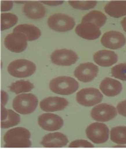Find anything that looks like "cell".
Returning a JSON list of instances; mask_svg holds the SVG:
<instances>
[{
    "label": "cell",
    "mask_w": 126,
    "mask_h": 149,
    "mask_svg": "<svg viewBox=\"0 0 126 149\" xmlns=\"http://www.w3.org/2000/svg\"><path fill=\"white\" fill-rule=\"evenodd\" d=\"M18 18L13 13L1 14V31L10 29L15 25L18 22Z\"/></svg>",
    "instance_id": "cell-26"
},
{
    "label": "cell",
    "mask_w": 126,
    "mask_h": 149,
    "mask_svg": "<svg viewBox=\"0 0 126 149\" xmlns=\"http://www.w3.org/2000/svg\"><path fill=\"white\" fill-rule=\"evenodd\" d=\"M107 19V16L103 13L99 11L93 10L83 17L81 23L88 22L93 23L100 28L105 24Z\"/></svg>",
    "instance_id": "cell-23"
},
{
    "label": "cell",
    "mask_w": 126,
    "mask_h": 149,
    "mask_svg": "<svg viewBox=\"0 0 126 149\" xmlns=\"http://www.w3.org/2000/svg\"><path fill=\"white\" fill-rule=\"evenodd\" d=\"M41 2L50 6H58L63 3V1H42Z\"/></svg>",
    "instance_id": "cell-32"
},
{
    "label": "cell",
    "mask_w": 126,
    "mask_h": 149,
    "mask_svg": "<svg viewBox=\"0 0 126 149\" xmlns=\"http://www.w3.org/2000/svg\"><path fill=\"white\" fill-rule=\"evenodd\" d=\"M69 142L68 138L62 133L56 132L46 135L41 144L45 148H57L65 146Z\"/></svg>",
    "instance_id": "cell-16"
},
{
    "label": "cell",
    "mask_w": 126,
    "mask_h": 149,
    "mask_svg": "<svg viewBox=\"0 0 126 149\" xmlns=\"http://www.w3.org/2000/svg\"><path fill=\"white\" fill-rule=\"evenodd\" d=\"M68 104V101L64 98L49 97L41 101L40 107L45 112H55L65 109Z\"/></svg>",
    "instance_id": "cell-15"
},
{
    "label": "cell",
    "mask_w": 126,
    "mask_h": 149,
    "mask_svg": "<svg viewBox=\"0 0 126 149\" xmlns=\"http://www.w3.org/2000/svg\"><path fill=\"white\" fill-rule=\"evenodd\" d=\"M78 36L88 40L98 39L101 34L100 28L94 24L84 22L78 24L75 29Z\"/></svg>",
    "instance_id": "cell-14"
},
{
    "label": "cell",
    "mask_w": 126,
    "mask_h": 149,
    "mask_svg": "<svg viewBox=\"0 0 126 149\" xmlns=\"http://www.w3.org/2000/svg\"><path fill=\"white\" fill-rule=\"evenodd\" d=\"M34 87V85L30 82L23 80L16 81L9 87L11 92L16 94L29 92L32 91Z\"/></svg>",
    "instance_id": "cell-25"
},
{
    "label": "cell",
    "mask_w": 126,
    "mask_h": 149,
    "mask_svg": "<svg viewBox=\"0 0 126 149\" xmlns=\"http://www.w3.org/2000/svg\"><path fill=\"white\" fill-rule=\"evenodd\" d=\"M69 148H94V146L87 141L84 139L76 140L70 144Z\"/></svg>",
    "instance_id": "cell-29"
},
{
    "label": "cell",
    "mask_w": 126,
    "mask_h": 149,
    "mask_svg": "<svg viewBox=\"0 0 126 149\" xmlns=\"http://www.w3.org/2000/svg\"><path fill=\"white\" fill-rule=\"evenodd\" d=\"M96 1H69V4L74 9L81 10H90L97 5Z\"/></svg>",
    "instance_id": "cell-28"
},
{
    "label": "cell",
    "mask_w": 126,
    "mask_h": 149,
    "mask_svg": "<svg viewBox=\"0 0 126 149\" xmlns=\"http://www.w3.org/2000/svg\"><path fill=\"white\" fill-rule=\"evenodd\" d=\"M48 24L50 29L59 32H66L73 29L75 21L73 18L62 13H55L50 17Z\"/></svg>",
    "instance_id": "cell-5"
},
{
    "label": "cell",
    "mask_w": 126,
    "mask_h": 149,
    "mask_svg": "<svg viewBox=\"0 0 126 149\" xmlns=\"http://www.w3.org/2000/svg\"><path fill=\"white\" fill-rule=\"evenodd\" d=\"M111 141L118 144H126V127L117 126L111 130Z\"/></svg>",
    "instance_id": "cell-24"
},
{
    "label": "cell",
    "mask_w": 126,
    "mask_h": 149,
    "mask_svg": "<svg viewBox=\"0 0 126 149\" xmlns=\"http://www.w3.org/2000/svg\"><path fill=\"white\" fill-rule=\"evenodd\" d=\"M36 70L35 64L33 62L23 59L14 61L8 67V73L16 78L28 77L35 72Z\"/></svg>",
    "instance_id": "cell-4"
},
{
    "label": "cell",
    "mask_w": 126,
    "mask_h": 149,
    "mask_svg": "<svg viewBox=\"0 0 126 149\" xmlns=\"http://www.w3.org/2000/svg\"><path fill=\"white\" fill-rule=\"evenodd\" d=\"M86 134L88 139L95 144L106 142L109 137V130L106 125L101 123H94L87 127Z\"/></svg>",
    "instance_id": "cell-6"
},
{
    "label": "cell",
    "mask_w": 126,
    "mask_h": 149,
    "mask_svg": "<svg viewBox=\"0 0 126 149\" xmlns=\"http://www.w3.org/2000/svg\"><path fill=\"white\" fill-rule=\"evenodd\" d=\"M100 88L105 95L114 97L121 93L123 90V86L118 80L112 78H105L101 82Z\"/></svg>",
    "instance_id": "cell-18"
},
{
    "label": "cell",
    "mask_w": 126,
    "mask_h": 149,
    "mask_svg": "<svg viewBox=\"0 0 126 149\" xmlns=\"http://www.w3.org/2000/svg\"><path fill=\"white\" fill-rule=\"evenodd\" d=\"M118 113L123 117H126V101L121 102L117 105Z\"/></svg>",
    "instance_id": "cell-30"
},
{
    "label": "cell",
    "mask_w": 126,
    "mask_h": 149,
    "mask_svg": "<svg viewBox=\"0 0 126 149\" xmlns=\"http://www.w3.org/2000/svg\"><path fill=\"white\" fill-rule=\"evenodd\" d=\"M38 123L43 130L52 132L60 130L63 125V121L58 115L44 113L39 116Z\"/></svg>",
    "instance_id": "cell-13"
},
{
    "label": "cell",
    "mask_w": 126,
    "mask_h": 149,
    "mask_svg": "<svg viewBox=\"0 0 126 149\" xmlns=\"http://www.w3.org/2000/svg\"><path fill=\"white\" fill-rule=\"evenodd\" d=\"M4 105V104L2 103L1 128L3 129H6L18 125L20 121L19 115L14 112L13 111L5 109Z\"/></svg>",
    "instance_id": "cell-20"
},
{
    "label": "cell",
    "mask_w": 126,
    "mask_h": 149,
    "mask_svg": "<svg viewBox=\"0 0 126 149\" xmlns=\"http://www.w3.org/2000/svg\"><path fill=\"white\" fill-rule=\"evenodd\" d=\"M78 59V56L76 52L66 49L56 50L51 55L52 63L59 66H70L74 64Z\"/></svg>",
    "instance_id": "cell-8"
},
{
    "label": "cell",
    "mask_w": 126,
    "mask_h": 149,
    "mask_svg": "<svg viewBox=\"0 0 126 149\" xmlns=\"http://www.w3.org/2000/svg\"><path fill=\"white\" fill-rule=\"evenodd\" d=\"M27 40L22 33L13 32L6 36L4 45L8 50L16 53L23 52L27 47Z\"/></svg>",
    "instance_id": "cell-10"
},
{
    "label": "cell",
    "mask_w": 126,
    "mask_h": 149,
    "mask_svg": "<svg viewBox=\"0 0 126 149\" xmlns=\"http://www.w3.org/2000/svg\"><path fill=\"white\" fill-rule=\"evenodd\" d=\"M105 13L111 17L120 18L126 15V1H111L104 7Z\"/></svg>",
    "instance_id": "cell-22"
},
{
    "label": "cell",
    "mask_w": 126,
    "mask_h": 149,
    "mask_svg": "<svg viewBox=\"0 0 126 149\" xmlns=\"http://www.w3.org/2000/svg\"><path fill=\"white\" fill-rule=\"evenodd\" d=\"M121 24L123 26V29L126 32V17L123 19V20L121 22Z\"/></svg>",
    "instance_id": "cell-33"
},
{
    "label": "cell",
    "mask_w": 126,
    "mask_h": 149,
    "mask_svg": "<svg viewBox=\"0 0 126 149\" xmlns=\"http://www.w3.org/2000/svg\"><path fill=\"white\" fill-rule=\"evenodd\" d=\"M91 115L92 118L95 121L107 122L116 117L117 111L111 105L102 103L95 107L91 111Z\"/></svg>",
    "instance_id": "cell-9"
},
{
    "label": "cell",
    "mask_w": 126,
    "mask_h": 149,
    "mask_svg": "<svg viewBox=\"0 0 126 149\" xmlns=\"http://www.w3.org/2000/svg\"><path fill=\"white\" fill-rule=\"evenodd\" d=\"M103 100V95L97 89L86 88L81 89L76 95L78 103L85 107H92L98 104Z\"/></svg>",
    "instance_id": "cell-7"
},
{
    "label": "cell",
    "mask_w": 126,
    "mask_h": 149,
    "mask_svg": "<svg viewBox=\"0 0 126 149\" xmlns=\"http://www.w3.org/2000/svg\"><path fill=\"white\" fill-rule=\"evenodd\" d=\"M12 2H2L1 3V11H6L10 10L13 7Z\"/></svg>",
    "instance_id": "cell-31"
},
{
    "label": "cell",
    "mask_w": 126,
    "mask_h": 149,
    "mask_svg": "<svg viewBox=\"0 0 126 149\" xmlns=\"http://www.w3.org/2000/svg\"><path fill=\"white\" fill-rule=\"evenodd\" d=\"M13 32L22 33L25 36L27 41H34L41 36L40 29L36 26L29 24H21L13 29Z\"/></svg>",
    "instance_id": "cell-21"
},
{
    "label": "cell",
    "mask_w": 126,
    "mask_h": 149,
    "mask_svg": "<svg viewBox=\"0 0 126 149\" xmlns=\"http://www.w3.org/2000/svg\"><path fill=\"white\" fill-rule=\"evenodd\" d=\"M98 72V68L92 63L81 64L76 68L74 75L79 81L88 82L93 80L96 77Z\"/></svg>",
    "instance_id": "cell-11"
},
{
    "label": "cell",
    "mask_w": 126,
    "mask_h": 149,
    "mask_svg": "<svg viewBox=\"0 0 126 149\" xmlns=\"http://www.w3.org/2000/svg\"><path fill=\"white\" fill-rule=\"evenodd\" d=\"M101 42L104 47L111 49H119L126 44L125 36L118 31H111L104 33Z\"/></svg>",
    "instance_id": "cell-12"
},
{
    "label": "cell",
    "mask_w": 126,
    "mask_h": 149,
    "mask_svg": "<svg viewBox=\"0 0 126 149\" xmlns=\"http://www.w3.org/2000/svg\"><path fill=\"white\" fill-rule=\"evenodd\" d=\"M38 99L32 94L18 95L13 100V109L21 114H29L35 110L38 104Z\"/></svg>",
    "instance_id": "cell-3"
},
{
    "label": "cell",
    "mask_w": 126,
    "mask_h": 149,
    "mask_svg": "<svg viewBox=\"0 0 126 149\" xmlns=\"http://www.w3.org/2000/svg\"><path fill=\"white\" fill-rule=\"evenodd\" d=\"M31 134L29 130L23 127H16L8 130L4 135V148H30Z\"/></svg>",
    "instance_id": "cell-1"
},
{
    "label": "cell",
    "mask_w": 126,
    "mask_h": 149,
    "mask_svg": "<svg viewBox=\"0 0 126 149\" xmlns=\"http://www.w3.org/2000/svg\"><path fill=\"white\" fill-rule=\"evenodd\" d=\"M49 87L55 94L69 95L77 91L79 84L73 78L62 76L52 79L50 82Z\"/></svg>",
    "instance_id": "cell-2"
},
{
    "label": "cell",
    "mask_w": 126,
    "mask_h": 149,
    "mask_svg": "<svg viewBox=\"0 0 126 149\" xmlns=\"http://www.w3.org/2000/svg\"><path fill=\"white\" fill-rule=\"evenodd\" d=\"M93 59L97 65L103 67H109L118 62V57L113 51L102 50L94 54Z\"/></svg>",
    "instance_id": "cell-17"
},
{
    "label": "cell",
    "mask_w": 126,
    "mask_h": 149,
    "mask_svg": "<svg viewBox=\"0 0 126 149\" xmlns=\"http://www.w3.org/2000/svg\"><path fill=\"white\" fill-rule=\"evenodd\" d=\"M111 75L123 81H126V63L116 65L111 69Z\"/></svg>",
    "instance_id": "cell-27"
},
{
    "label": "cell",
    "mask_w": 126,
    "mask_h": 149,
    "mask_svg": "<svg viewBox=\"0 0 126 149\" xmlns=\"http://www.w3.org/2000/svg\"><path fill=\"white\" fill-rule=\"evenodd\" d=\"M23 11L28 18L39 19L45 16L46 9L41 3L29 2L23 6Z\"/></svg>",
    "instance_id": "cell-19"
}]
</instances>
